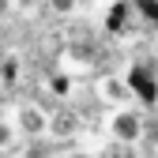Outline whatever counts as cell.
Here are the masks:
<instances>
[{"instance_id": "1", "label": "cell", "mask_w": 158, "mask_h": 158, "mask_svg": "<svg viewBox=\"0 0 158 158\" xmlns=\"http://www.w3.org/2000/svg\"><path fill=\"white\" fill-rule=\"evenodd\" d=\"M124 79H128L135 102L158 106V68H151V64H132V68L124 72Z\"/></svg>"}, {"instance_id": "3", "label": "cell", "mask_w": 158, "mask_h": 158, "mask_svg": "<svg viewBox=\"0 0 158 158\" xmlns=\"http://www.w3.org/2000/svg\"><path fill=\"white\" fill-rule=\"evenodd\" d=\"M15 124H19V132H23V135H45V128H49V113H45L42 106L27 102V106H19Z\"/></svg>"}, {"instance_id": "10", "label": "cell", "mask_w": 158, "mask_h": 158, "mask_svg": "<svg viewBox=\"0 0 158 158\" xmlns=\"http://www.w3.org/2000/svg\"><path fill=\"white\" fill-rule=\"evenodd\" d=\"M49 8H53L56 15H72V11H75V0H49Z\"/></svg>"}, {"instance_id": "13", "label": "cell", "mask_w": 158, "mask_h": 158, "mask_svg": "<svg viewBox=\"0 0 158 158\" xmlns=\"http://www.w3.org/2000/svg\"><path fill=\"white\" fill-rule=\"evenodd\" d=\"M0 11H4V0H0Z\"/></svg>"}, {"instance_id": "8", "label": "cell", "mask_w": 158, "mask_h": 158, "mask_svg": "<svg viewBox=\"0 0 158 158\" xmlns=\"http://www.w3.org/2000/svg\"><path fill=\"white\" fill-rule=\"evenodd\" d=\"M0 75H4V83H15V79H19V60H15V56H8V60L0 64Z\"/></svg>"}, {"instance_id": "2", "label": "cell", "mask_w": 158, "mask_h": 158, "mask_svg": "<svg viewBox=\"0 0 158 158\" xmlns=\"http://www.w3.org/2000/svg\"><path fill=\"white\" fill-rule=\"evenodd\" d=\"M143 132H147V124H143V117L135 109H128V106H117L113 109V117H109V135H113V139L135 143V139H143Z\"/></svg>"}, {"instance_id": "4", "label": "cell", "mask_w": 158, "mask_h": 158, "mask_svg": "<svg viewBox=\"0 0 158 158\" xmlns=\"http://www.w3.org/2000/svg\"><path fill=\"white\" fill-rule=\"evenodd\" d=\"M98 94H102V102H109V106H124L132 98V87H128L124 75H102L98 79Z\"/></svg>"}, {"instance_id": "11", "label": "cell", "mask_w": 158, "mask_h": 158, "mask_svg": "<svg viewBox=\"0 0 158 158\" xmlns=\"http://www.w3.org/2000/svg\"><path fill=\"white\" fill-rule=\"evenodd\" d=\"M11 143V124H0V147Z\"/></svg>"}, {"instance_id": "7", "label": "cell", "mask_w": 158, "mask_h": 158, "mask_svg": "<svg viewBox=\"0 0 158 158\" xmlns=\"http://www.w3.org/2000/svg\"><path fill=\"white\" fill-rule=\"evenodd\" d=\"M49 90H53L56 98H68V94H72V79H68V75H53V79H49Z\"/></svg>"}, {"instance_id": "6", "label": "cell", "mask_w": 158, "mask_h": 158, "mask_svg": "<svg viewBox=\"0 0 158 158\" xmlns=\"http://www.w3.org/2000/svg\"><path fill=\"white\" fill-rule=\"evenodd\" d=\"M132 8L139 11V15L147 19V23H154V27H158V0H135Z\"/></svg>"}, {"instance_id": "12", "label": "cell", "mask_w": 158, "mask_h": 158, "mask_svg": "<svg viewBox=\"0 0 158 158\" xmlns=\"http://www.w3.org/2000/svg\"><path fill=\"white\" fill-rule=\"evenodd\" d=\"M72 124H75L72 117H56V128H60V132H72Z\"/></svg>"}, {"instance_id": "9", "label": "cell", "mask_w": 158, "mask_h": 158, "mask_svg": "<svg viewBox=\"0 0 158 158\" xmlns=\"http://www.w3.org/2000/svg\"><path fill=\"white\" fill-rule=\"evenodd\" d=\"M106 158H135V154H132V143H121V139H113V147L106 151Z\"/></svg>"}, {"instance_id": "5", "label": "cell", "mask_w": 158, "mask_h": 158, "mask_svg": "<svg viewBox=\"0 0 158 158\" xmlns=\"http://www.w3.org/2000/svg\"><path fill=\"white\" fill-rule=\"evenodd\" d=\"M128 19H132V4H128V0H113L109 11H106V30L109 34H124Z\"/></svg>"}]
</instances>
